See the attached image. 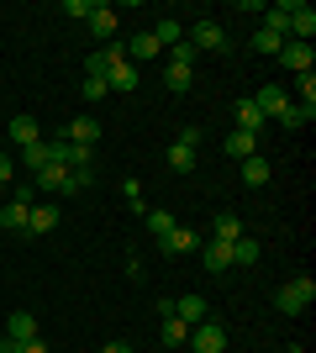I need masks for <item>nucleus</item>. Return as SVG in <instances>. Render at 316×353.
I'll return each instance as SVG.
<instances>
[{
    "instance_id": "f257e3e1",
    "label": "nucleus",
    "mask_w": 316,
    "mask_h": 353,
    "mask_svg": "<svg viewBox=\"0 0 316 353\" xmlns=\"http://www.w3.org/2000/svg\"><path fill=\"white\" fill-rule=\"evenodd\" d=\"M32 206H37V185H11V201L0 206V227H11V232H27Z\"/></svg>"
},
{
    "instance_id": "f03ea898",
    "label": "nucleus",
    "mask_w": 316,
    "mask_h": 353,
    "mask_svg": "<svg viewBox=\"0 0 316 353\" xmlns=\"http://www.w3.org/2000/svg\"><path fill=\"white\" fill-rule=\"evenodd\" d=\"M311 301H316V285L311 280H290V285H280V295H274V306L285 311V316H306Z\"/></svg>"
},
{
    "instance_id": "7ed1b4c3",
    "label": "nucleus",
    "mask_w": 316,
    "mask_h": 353,
    "mask_svg": "<svg viewBox=\"0 0 316 353\" xmlns=\"http://www.w3.org/2000/svg\"><path fill=\"white\" fill-rule=\"evenodd\" d=\"M185 43L196 48V53H227V32H222V21L200 16L196 27H190V37H185Z\"/></svg>"
},
{
    "instance_id": "20e7f679",
    "label": "nucleus",
    "mask_w": 316,
    "mask_h": 353,
    "mask_svg": "<svg viewBox=\"0 0 316 353\" xmlns=\"http://www.w3.org/2000/svg\"><path fill=\"white\" fill-rule=\"evenodd\" d=\"M32 185H37V190H48V195H74V174H69L63 163H48V169H37V174H32Z\"/></svg>"
},
{
    "instance_id": "39448f33",
    "label": "nucleus",
    "mask_w": 316,
    "mask_h": 353,
    "mask_svg": "<svg viewBox=\"0 0 316 353\" xmlns=\"http://www.w3.org/2000/svg\"><path fill=\"white\" fill-rule=\"evenodd\" d=\"M185 348H196V353H222V348H227L222 322H200V327H190V343H185Z\"/></svg>"
},
{
    "instance_id": "423d86ee",
    "label": "nucleus",
    "mask_w": 316,
    "mask_h": 353,
    "mask_svg": "<svg viewBox=\"0 0 316 353\" xmlns=\"http://www.w3.org/2000/svg\"><path fill=\"white\" fill-rule=\"evenodd\" d=\"M158 248H164V259H185V253H200V237L190 227H174V232L158 237Z\"/></svg>"
},
{
    "instance_id": "0eeeda50",
    "label": "nucleus",
    "mask_w": 316,
    "mask_h": 353,
    "mask_svg": "<svg viewBox=\"0 0 316 353\" xmlns=\"http://www.w3.org/2000/svg\"><path fill=\"white\" fill-rule=\"evenodd\" d=\"M174 316H180L185 327H200V322H211L206 295H180V301H174Z\"/></svg>"
},
{
    "instance_id": "6e6552de",
    "label": "nucleus",
    "mask_w": 316,
    "mask_h": 353,
    "mask_svg": "<svg viewBox=\"0 0 316 353\" xmlns=\"http://www.w3.org/2000/svg\"><path fill=\"white\" fill-rule=\"evenodd\" d=\"M280 63H285V69H295V74H311L316 53H311V43H290V37H285V48H280Z\"/></svg>"
},
{
    "instance_id": "1a4fd4ad",
    "label": "nucleus",
    "mask_w": 316,
    "mask_h": 353,
    "mask_svg": "<svg viewBox=\"0 0 316 353\" xmlns=\"http://www.w3.org/2000/svg\"><path fill=\"white\" fill-rule=\"evenodd\" d=\"M200 264H206V274H222V269H232V243H200Z\"/></svg>"
},
{
    "instance_id": "9d476101",
    "label": "nucleus",
    "mask_w": 316,
    "mask_h": 353,
    "mask_svg": "<svg viewBox=\"0 0 316 353\" xmlns=\"http://www.w3.org/2000/svg\"><path fill=\"white\" fill-rule=\"evenodd\" d=\"M316 32V11L311 6H290V43H311Z\"/></svg>"
},
{
    "instance_id": "9b49d317",
    "label": "nucleus",
    "mask_w": 316,
    "mask_h": 353,
    "mask_svg": "<svg viewBox=\"0 0 316 353\" xmlns=\"http://www.w3.org/2000/svg\"><path fill=\"white\" fill-rule=\"evenodd\" d=\"M253 105H258V117H280V111L290 105V90H280V85H264V90L253 95Z\"/></svg>"
},
{
    "instance_id": "f8f14e48",
    "label": "nucleus",
    "mask_w": 316,
    "mask_h": 353,
    "mask_svg": "<svg viewBox=\"0 0 316 353\" xmlns=\"http://www.w3.org/2000/svg\"><path fill=\"white\" fill-rule=\"evenodd\" d=\"M105 85L116 90V95H127V90H137V63L116 59V63H111V69H105Z\"/></svg>"
},
{
    "instance_id": "ddd939ff",
    "label": "nucleus",
    "mask_w": 316,
    "mask_h": 353,
    "mask_svg": "<svg viewBox=\"0 0 316 353\" xmlns=\"http://www.w3.org/2000/svg\"><path fill=\"white\" fill-rule=\"evenodd\" d=\"M63 137H69V143H79V148H95V143H101V121H95V117H74Z\"/></svg>"
},
{
    "instance_id": "4468645a",
    "label": "nucleus",
    "mask_w": 316,
    "mask_h": 353,
    "mask_svg": "<svg viewBox=\"0 0 316 353\" xmlns=\"http://www.w3.org/2000/svg\"><path fill=\"white\" fill-rule=\"evenodd\" d=\"M121 53H127V63H143V59H158V53H164V48L153 43V32H132V43H121Z\"/></svg>"
},
{
    "instance_id": "2eb2a0df",
    "label": "nucleus",
    "mask_w": 316,
    "mask_h": 353,
    "mask_svg": "<svg viewBox=\"0 0 316 353\" xmlns=\"http://www.w3.org/2000/svg\"><path fill=\"white\" fill-rule=\"evenodd\" d=\"M85 21H90V32L101 37V43H111V37H116V11H111V6H90V16H85Z\"/></svg>"
},
{
    "instance_id": "dca6fc26",
    "label": "nucleus",
    "mask_w": 316,
    "mask_h": 353,
    "mask_svg": "<svg viewBox=\"0 0 316 353\" xmlns=\"http://www.w3.org/2000/svg\"><path fill=\"white\" fill-rule=\"evenodd\" d=\"M6 338H11V343L37 338V316H32V311H11V322H6Z\"/></svg>"
},
{
    "instance_id": "f3484780",
    "label": "nucleus",
    "mask_w": 316,
    "mask_h": 353,
    "mask_svg": "<svg viewBox=\"0 0 316 353\" xmlns=\"http://www.w3.org/2000/svg\"><path fill=\"white\" fill-rule=\"evenodd\" d=\"M222 148L232 153V159H253V153H258V137H253V132H238V127H232V132L222 137Z\"/></svg>"
},
{
    "instance_id": "a211bd4d",
    "label": "nucleus",
    "mask_w": 316,
    "mask_h": 353,
    "mask_svg": "<svg viewBox=\"0 0 316 353\" xmlns=\"http://www.w3.org/2000/svg\"><path fill=\"white\" fill-rule=\"evenodd\" d=\"M311 117H316V105H295V101H290V105H285V111H280V117H274V121H280L285 132H301V127H306V121H311Z\"/></svg>"
},
{
    "instance_id": "6ab92c4d",
    "label": "nucleus",
    "mask_w": 316,
    "mask_h": 353,
    "mask_svg": "<svg viewBox=\"0 0 316 353\" xmlns=\"http://www.w3.org/2000/svg\"><path fill=\"white\" fill-rule=\"evenodd\" d=\"M59 227V211L53 206H32V216H27V237H43V232H53Z\"/></svg>"
},
{
    "instance_id": "aec40b11",
    "label": "nucleus",
    "mask_w": 316,
    "mask_h": 353,
    "mask_svg": "<svg viewBox=\"0 0 316 353\" xmlns=\"http://www.w3.org/2000/svg\"><path fill=\"white\" fill-rule=\"evenodd\" d=\"M169 169H174V174H190V169H196V143H169Z\"/></svg>"
},
{
    "instance_id": "412c9836",
    "label": "nucleus",
    "mask_w": 316,
    "mask_h": 353,
    "mask_svg": "<svg viewBox=\"0 0 316 353\" xmlns=\"http://www.w3.org/2000/svg\"><path fill=\"white\" fill-rule=\"evenodd\" d=\"M211 237H216V243H238V237H242V221L232 216V211H222V216L211 221Z\"/></svg>"
},
{
    "instance_id": "4be33fe9",
    "label": "nucleus",
    "mask_w": 316,
    "mask_h": 353,
    "mask_svg": "<svg viewBox=\"0 0 316 353\" xmlns=\"http://www.w3.org/2000/svg\"><path fill=\"white\" fill-rule=\"evenodd\" d=\"M164 85L174 90V95H185V90L196 85V69H185V63H164Z\"/></svg>"
},
{
    "instance_id": "5701e85b",
    "label": "nucleus",
    "mask_w": 316,
    "mask_h": 353,
    "mask_svg": "<svg viewBox=\"0 0 316 353\" xmlns=\"http://www.w3.org/2000/svg\"><path fill=\"white\" fill-rule=\"evenodd\" d=\"M242 185H269V159H264V153L242 159Z\"/></svg>"
},
{
    "instance_id": "b1692460",
    "label": "nucleus",
    "mask_w": 316,
    "mask_h": 353,
    "mask_svg": "<svg viewBox=\"0 0 316 353\" xmlns=\"http://www.w3.org/2000/svg\"><path fill=\"white\" fill-rule=\"evenodd\" d=\"M280 48H285V37H280V32H269V27H258V32H253V53H264V59H280Z\"/></svg>"
},
{
    "instance_id": "393cba45",
    "label": "nucleus",
    "mask_w": 316,
    "mask_h": 353,
    "mask_svg": "<svg viewBox=\"0 0 316 353\" xmlns=\"http://www.w3.org/2000/svg\"><path fill=\"white\" fill-rule=\"evenodd\" d=\"M232 264H238V269H253V264H258V243H253L248 232L232 243Z\"/></svg>"
},
{
    "instance_id": "a878e982",
    "label": "nucleus",
    "mask_w": 316,
    "mask_h": 353,
    "mask_svg": "<svg viewBox=\"0 0 316 353\" xmlns=\"http://www.w3.org/2000/svg\"><path fill=\"white\" fill-rule=\"evenodd\" d=\"M238 132H264V117H258V105L253 101H238Z\"/></svg>"
},
{
    "instance_id": "bb28decb",
    "label": "nucleus",
    "mask_w": 316,
    "mask_h": 353,
    "mask_svg": "<svg viewBox=\"0 0 316 353\" xmlns=\"http://www.w3.org/2000/svg\"><path fill=\"white\" fill-rule=\"evenodd\" d=\"M11 143H16V148L37 143V117H11Z\"/></svg>"
},
{
    "instance_id": "cd10ccee",
    "label": "nucleus",
    "mask_w": 316,
    "mask_h": 353,
    "mask_svg": "<svg viewBox=\"0 0 316 353\" xmlns=\"http://www.w3.org/2000/svg\"><path fill=\"white\" fill-rule=\"evenodd\" d=\"M158 338H164L169 348H185V343H190V327H185L180 316H164V332H158Z\"/></svg>"
},
{
    "instance_id": "c85d7f7f",
    "label": "nucleus",
    "mask_w": 316,
    "mask_h": 353,
    "mask_svg": "<svg viewBox=\"0 0 316 353\" xmlns=\"http://www.w3.org/2000/svg\"><path fill=\"white\" fill-rule=\"evenodd\" d=\"M21 163H27L32 174H37V169H48V163H53V159H48V143H43V137H37V143H27V148H21Z\"/></svg>"
},
{
    "instance_id": "c756f323",
    "label": "nucleus",
    "mask_w": 316,
    "mask_h": 353,
    "mask_svg": "<svg viewBox=\"0 0 316 353\" xmlns=\"http://www.w3.org/2000/svg\"><path fill=\"white\" fill-rule=\"evenodd\" d=\"M143 221H148V232H153V237L174 232V216H169V211H143Z\"/></svg>"
},
{
    "instance_id": "7c9ffc66",
    "label": "nucleus",
    "mask_w": 316,
    "mask_h": 353,
    "mask_svg": "<svg viewBox=\"0 0 316 353\" xmlns=\"http://www.w3.org/2000/svg\"><path fill=\"white\" fill-rule=\"evenodd\" d=\"M101 95H111L105 74H85V101H101Z\"/></svg>"
},
{
    "instance_id": "2f4dec72",
    "label": "nucleus",
    "mask_w": 316,
    "mask_h": 353,
    "mask_svg": "<svg viewBox=\"0 0 316 353\" xmlns=\"http://www.w3.org/2000/svg\"><path fill=\"white\" fill-rule=\"evenodd\" d=\"M121 195H127V201H132V206L143 211V185H137V179H127V185H121Z\"/></svg>"
},
{
    "instance_id": "473e14b6",
    "label": "nucleus",
    "mask_w": 316,
    "mask_h": 353,
    "mask_svg": "<svg viewBox=\"0 0 316 353\" xmlns=\"http://www.w3.org/2000/svg\"><path fill=\"white\" fill-rule=\"evenodd\" d=\"M63 16H90V0H63Z\"/></svg>"
},
{
    "instance_id": "72a5a7b5",
    "label": "nucleus",
    "mask_w": 316,
    "mask_h": 353,
    "mask_svg": "<svg viewBox=\"0 0 316 353\" xmlns=\"http://www.w3.org/2000/svg\"><path fill=\"white\" fill-rule=\"evenodd\" d=\"M101 353H137V348H132V343H121V338H116V343H105Z\"/></svg>"
},
{
    "instance_id": "f704fd0d",
    "label": "nucleus",
    "mask_w": 316,
    "mask_h": 353,
    "mask_svg": "<svg viewBox=\"0 0 316 353\" xmlns=\"http://www.w3.org/2000/svg\"><path fill=\"white\" fill-rule=\"evenodd\" d=\"M21 353H48V343L43 338H27V343H21Z\"/></svg>"
},
{
    "instance_id": "c9c22d12",
    "label": "nucleus",
    "mask_w": 316,
    "mask_h": 353,
    "mask_svg": "<svg viewBox=\"0 0 316 353\" xmlns=\"http://www.w3.org/2000/svg\"><path fill=\"white\" fill-rule=\"evenodd\" d=\"M0 185H11V159L0 153Z\"/></svg>"
},
{
    "instance_id": "e433bc0d",
    "label": "nucleus",
    "mask_w": 316,
    "mask_h": 353,
    "mask_svg": "<svg viewBox=\"0 0 316 353\" xmlns=\"http://www.w3.org/2000/svg\"><path fill=\"white\" fill-rule=\"evenodd\" d=\"M0 353H21V343H11V338H0Z\"/></svg>"
}]
</instances>
